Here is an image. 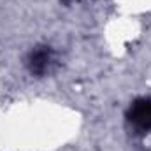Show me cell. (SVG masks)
<instances>
[{
	"instance_id": "cell-2",
	"label": "cell",
	"mask_w": 151,
	"mask_h": 151,
	"mask_svg": "<svg viewBox=\"0 0 151 151\" xmlns=\"http://www.w3.org/2000/svg\"><path fill=\"white\" fill-rule=\"evenodd\" d=\"M51 62H53L51 49H47V47H39L35 51H32V55H30V58H28V69H30L32 74L44 76L49 70Z\"/></svg>"
},
{
	"instance_id": "cell-1",
	"label": "cell",
	"mask_w": 151,
	"mask_h": 151,
	"mask_svg": "<svg viewBox=\"0 0 151 151\" xmlns=\"http://www.w3.org/2000/svg\"><path fill=\"white\" fill-rule=\"evenodd\" d=\"M127 118L132 125H135L141 130H150L151 128V99H137L128 113Z\"/></svg>"
}]
</instances>
